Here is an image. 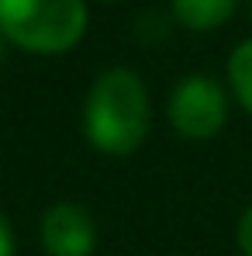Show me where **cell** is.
<instances>
[{"label":"cell","instance_id":"cell-3","mask_svg":"<svg viewBox=\"0 0 252 256\" xmlns=\"http://www.w3.org/2000/svg\"><path fill=\"white\" fill-rule=\"evenodd\" d=\"M166 118L183 138H211L228 122V97L214 76L194 73L173 86L166 104Z\"/></svg>","mask_w":252,"mask_h":256},{"label":"cell","instance_id":"cell-7","mask_svg":"<svg viewBox=\"0 0 252 256\" xmlns=\"http://www.w3.org/2000/svg\"><path fill=\"white\" fill-rule=\"evenodd\" d=\"M235 239H239V250L246 256H252V204L246 208V214L239 218V228H235Z\"/></svg>","mask_w":252,"mask_h":256},{"label":"cell","instance_id":"cell-2","mask_svg":"<svg viewBox=\"0 0 252 256\" xmlns=\"http://www.w3.org/2000/svg\"><path fill=\"white\" fill-rule=\"evenodd\" d=\"M0 32L28 52H66L86 32L83 0H0Z\"/></svg>","mask_w":252,"mask_h":256},{"label":"cell","instance_id":"cell-5","mask_svg":"<svg viewBox=\"0 0 252 256\" xmlns=\"http://www.w3.org/2000/svg\"><path fill=\"white\" fill-rule=\"evenodd\" d=\"M169 4H173V14L180 24H187L194 32H211L235 14L239 0H169Z\"/></svg>","mask_w":252,"mask_h":256},{"label":"cell","instance_id":"cell-9","mask_svg":"<svg viewBox=\"0 0 252 256\" xmlns=\"http://www.w3.org/2000/svg\"><path fill=\"white\" fill-rule=\"evenodd\" d=\"M0 56H3V32H0Z\"/></svg>","mask_w":252,"mask_h":256},{"label":"cell","instance_id":"cell-1","mask_svg":"<svg viewBox=\"0 0 252 256\" xmlns=\"http://www.w3.org/2000/svg\"><path fill=\"white\" fill-rule=\"evenodd\" d=\"M149 122H152L149 90L135 70L114 66L93 80L83 108V128L93 149L128 156L145 142Z\"/></svg>","mask_w":252,"mask_h":256},{"label":"cell","instance_id":"cell-6","mask_svg":"<svg viewBox=\"0 0 252 256\" xmlns=\"http://www.w3.org/2000/svg\"><path fill=\"white\" fill-rule=\"evenodd\" d=\"M228 86L235 94V100L252 114V38L239 45L228 59Z\"/></svg>","mask_w":252,"mask_h":256},{"label":"cell","instance_id":"cell-4","mask_svg":"<svg viewBox=\"0 0 252 256\" xmlns=\"http://www.w3.org/2000/svg\"><path fill=\"white\" fill-rule=\"evenodd\" d=\"M42 246L48 256H90L97 246L93 214L80 204H55L42 218Z\"/></svg>","mask_w":252,"mask_h":256},{"label":"cell","instance_id":"cell-8","mask_svg":"<svg viewBox=\"0 0 252 256\" xmlns=\"http://www.w3.org/2000/svg\"><path fill=\"white\" fill-rule=\"evenodd\" d=\"M0 256H14V232L3 214H0Z\"/></svg>","mask_w":252,"mask_h":256}]
</instances>
